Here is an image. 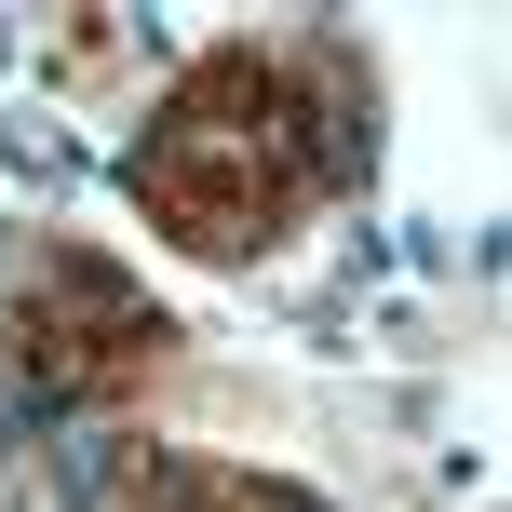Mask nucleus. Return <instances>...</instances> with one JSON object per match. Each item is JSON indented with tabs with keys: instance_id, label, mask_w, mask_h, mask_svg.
<instances>
[{
	"instance_id": "1",
	"label": "nucleus",
	"mask_w": 512,
	"mask_h": 512,
	"mask_svg": "<svg viewBox=\"0 0 512 512\" xmlns=\"http://www.w3.org/2000/svg\"><path fill=\"white\" fill-rule=\"evenodd\" d=\"M310 176H324V122L270 54H203L135 135V203L189 256H256L310 203Z\"/></svg>"
},
{
	"instance_id": "3",
	"label": "nucleus",
	"mask_w": 512,
	"mask_h": 512,
	"mask_svg": "<svg viewBox=\"0 0 512 512\" xmlns=\"http://www.w3.org/2000/svg\"><path fill=\"white\" fill-rule=\"evenodd\" d=\"M149 512H310V499L243 486V472H162V499H149Z\"/></svg>"
},
{
	"instance_id": "2",
	"label": "nucleus",
	"mask_w": 512,
	"mask_h": 512,
	"mask_svg": "<svg viewBox=\"0 0 512 512\" xmlns=\"http://www.w3.org/2000/svg\"><path fill=\"white\" fill-rule=\"evenodd\" d=\"M162 310L135 297L122 270H95V256H41V283H27V364H41V391H68V405H95V391H135L162 364Z\"/></svg>"
}]
</instances>
